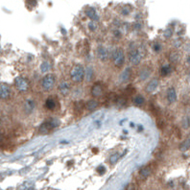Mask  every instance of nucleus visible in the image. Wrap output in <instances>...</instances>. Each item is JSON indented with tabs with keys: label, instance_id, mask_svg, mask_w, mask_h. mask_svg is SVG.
<instances>
[{
	"label": "nucleus",
	"instance_id": "obj_1",
	"mask_svg": "<svg viewBox=\"0 0 190 190\" xmlns=\"http://www.w3.org/2000/svg\"><path fill=\"white\" fill-rule=\"evenodd\" d=\"M71 80L74 83H81L85 78V69L81 65H76L70 71Z\"/></svg>",
	"mask_w": 190,
	"mask_h": 190
},
{
	"label": "nucleus",
	"instance_id": "obj_2",
	"mask_svg": "<svg viewBox=\"0 0 190 190\" xmlns=\"http://www.w3.org/2000/svg\"><path fill=\"white\" fill-rule=\"evenodd\" d=\"M113 60L115 66L117 67H121L124 65L125 62V55H124V51L122 50V48H115L113 52Z\"/></svg>",
	"mask_w": 190,
	"mask_h": 190
},
{
	"label": "nucleus",
	"instance_id": "obj_3",
	"mask_svg": "<svg viewBox=\"0 0 190 190\" xmlns=\"http://www.w3.org/2000/svg\"><path fill=\"white\" fill-rule=\"evenodd\" d=\"M55 81H56V78L54 74H47L44 78L42 79L41 82V86L42 89H44L45 91H49L53 89V86L55 85Z\"/></svg>",
	"mask_w": 190,
	"mask_h": 190
},
{
	"label": "nucleus",
	"instance_id": "obj_4",
	"mask_svg": "<svg viewBox=\"0 0 190 190\" xmlns=\"http://www.w3.org/2000/svg\"><path fill=\"white\" fill-rule=\"evenodd\" d=\"M129 59H130V62H131V65H137L140 63L141 60H142V55H141V53L138 49L133 48V49L130 51Z\"/></svg>",
	"mask_w": 190,
	"mask_h": 190
},
{
	"label": "nucleus",
	"instance_id": "obj_5",
	"mask_svg": "<svg viewBox=\"0 0 190 190\" xmlns=\"http://www.w3.org/2000/svg\"><path fill=\"white\" fill-rule=\"evenodd\" d=\"M14 86H16L17 90L21 91V92L27 91L28 87H29L28 81L25 79V78H23V77L16 78V80H14Z\"/></svg>",
	"mask_w": 190,
	"mask_h": 190
},
{
	"label": "nucleus",
	"instance_id": "obj_6",
	"mask_svg": "<svg viewBox=\"0 0 190 190\" xmlns=\"http://www.w3.org/2000/svg\"><path fill=\"white\" fill-rule=\"evenodd\" d=\"M10 95H11V89H10V87L5 84L0 85V99L6 100L9 98Z\"/></svg>",
	"mask_w": 190,
	"mask_h": 190
},
{
	"label": "nucleus",
	"instance_id": "obj_7",
	"mask_svg": "<svg viewBox=\"0 0 190 190\" xmlns=\"http://www.w3.org/2000/svg\"><path fill=\"white\" fill-rule=\"evenodd\" d=\"M103 86H102L101 83H95L93 86L91 87V94L94 97H100L103 94Z\"/></svg>",
	"mask_w": 190,
	"mask_h": 190
},
{
	"label": "nucleus",
	"instance_id": "obj_8",
	"mask_svg": "<svg viewBox=\"0 0 190 190\" xmlns=\"http://www.w3.org/2000/svg\"><path fill=\"white\" fill-rule=\"evenodd\" d=\"M35 107H36L35 102L31 99H28L24 102V111H25L27 114L32 113L33 110H35Z\"/></svg>",
	"mask_w": 190,
	"mask_h": 190
},
{
	"label": "nucleus",
	"instance_id": "obj_9",
	"mask_svg": "<svg viewBox=\"0 0 190 190\" xmlns=\"http://www.w3.org/2000/svg\"><path fill=\"white\" fill-rule=\"evenodd\" d=\"M167 100L170 104H173L177 101V93L174 87H169L167 90Z\"/></svg>",
	"mask_w": 190,
	"mask_h": 190
},
{
	"label": "nucleus",
	"instance_id": "obj_10",
	"mask_svg": "<svg viewBox=\"0 0 190 190\" xmlns=\"http://www.w3.org/2000/svg\"><path fill=\"white\" fill-rule=\"evenodd\" d=\"M97 56L101 61H106L108 59V50L104 46H99L97 48Z\"/></svg>",
	"mask_w": 190,
	"mask_h": 190
},
{
	"label": "nucleus",
	"instance_id": "obj_11",
	"mask_svg": "<svg viewBox=\"0 0 190 190\" xmlns=\"http://www.w3.org/2000/svg\"><path fill=\"white\" fill-rule=\"evenodd\" d=\"M86 16L89 17L90 19H92L93 21H97L99 20V16L96 13V10L94 8H87L86 11Z\"/></svg>",
	"mask_w": 190,
	"mask_h": 190
},
{
	"label": "nucleus",
	"instance_id": "obj_12",
	"mask_svg": "<svg viewBox=\"0 0 190 190\" xmlns=\"http://www.w3.org/2000/svg\"><path fill=\"white\" fill-rule=\"evenodd\" d=\"M158 79H153L147 85V86H146V91L149 92V93H152V92H154L155 89H158Z\"/></svg>",
	"mask_w": 190,
	"mask_h": 190
},
{
	"label": "nucleus",
	"instance_id": "obj_13",
	"mask_svg": "<svg viewBox=\"0 0 190 190\" xmlns=\"http://www.w3.org/2000/svg\"><path fill=\"white\" fill-rule=\"evenodd\" d=\"M59 90L63 96H66L70 92V86H69V85H68V83L62 82V84L59 86Z\"/></svg>",
	"mask_w": 190,
	"mask_h": 190
},
{
	"label": "nucleus",
	"instance_id": "obj_14",
	"mask_svg": "<svg viewBox=\"0 0 190 190\" xmlns=\"http://www.w3.org/2000/svg\"><path fill=\"white\" fill-rule=\"evenodd\" d=\"M52 130V127L49 125V123L47 122H44L43 124H41L40 126V129H38V131H40V134H49V131Z\"/></svg>",
	"mask_w": 190,
	"mask_h": 190
},
{
	"label": "nucleus",
	"instance_id": "obj_15",
	"mask_svg": "<svg viewBox=\"0 0 190 190\" xmlns=\"http://www.w3.org/2000/svg\"><path fill=\"white\" fill-rule=\"evenodd\" d=\"M131 68L128 67L126 68V69L122 72V74H121L120 76V80H121V83H125L127 82L129 79H130V76H131Z\"/></svg>",
	"mask_w": 190,
	"mask_h": 190
},
{
	"label": "nucleus",
	"instance_id": "obj_16",
	"mask_svg": "<svg viewBox=\"0 0 190 190\" xmlns=\"http://www.w3.org/2000/svg\"><path fill=\"white\" fill-rule=\"evenodd\" d=\"M98 106H99V103L97 101H95V100H89L86 104V109L87 110H89V111H92V110H94Z\"/></svg>",
	"mask_w": 190,
	"mask_h": 190
},
{
	"label": "nucleus",
	"instance_id": "obj_17",
	"mask_svg": "<svg viewBox=\"0 0 190 190\" xmlns=\"http://www.w3.org/2000/svg\"><path fill=\"white\" fill-rule=\"evenodd\" d=\"M85 108H86V104L83 101L76 102V103L74 104V110H75V113H82Z\"/></svg>",
	"mask_w": 190,
	"mask_h": 190
},
{
	"label": "nucleus",
	"instance_id": "obj_18",
	"mask_svg": "<svg viewBox=\"0 0 190 190\" xmlns=\"http://www.w3.org/2000/svg\"><path fill=\"white\" fill-rule=\"evenodd\" d=\"M160 72H161V75L163 77H166L168 76L170 73L172 72V67L170 65H168V63H166V65H163L162 67H161V70H160Z\"/></svg>",
	"mask_w": 190,
	"mask_h": 190
},
{
	"label": "nucleus",
	"instance_id": "obj_19",
	"mask_svg": "<svg viewBox=\"0 0 190 190\" xmlns=\"http://www.w3.org/2000/svg\"><path fill=\"white\" fill-rule=\"evenodd\" d=\"M145 103V99L142 95H136L134 98V104L137 107H141Z\"/></svg>",
	"mask_w": 190,
	"mask_h": 190
},
{
	"label": "nucleus",
	"instance_id": "obj_20",
	"mask_svg": "<svg viewBox=\"0 0 190 190\" xmlns=\"http://www.w3.org/2000/svg\"><path fill=\"white\" fill-rule=\"evenodd\" d=\"M115 103H116V105L119 107V108H123V107H125L126 104H127V99L125 98V97H123V96L116 97Z\"/></svg>",
	"mask_w": 190,
	"mask_h": 190
},
{
	"label": "nucleus",
	"instance_id": "obj_21",
	"mask_svg": "<svg viewBox=\"0 0 190 190\" xmlns=\"http://www.w3.org/2000/svg\"><path fill=\"white\" fill-rule=\"evenodd\" d=\"M45 107L48 110H54L56 107V101L53 98H48L45 102Z\"/></svg>",
	"mask_w": 190,
	"mask_h": 190
},
{
	"label": "nucleus",
	"instance_id": "obj_22",
	"mask_svg": "<svg viewBox=\"0 0 190 190\" xmlns=\"http://www.w3.org/2000/svg\"><path fill=\"white\" fill-rule=\"evenodd\" d=\"M48 123H49V125L52 127V129L54 128H57V127H59L61 125V121L58 119V118H55V117H52L50 118L49 120L47 121Z\"/></svg>",
	"mask_w": 190,
	"mask_h": 190
},
{
	"label": "nucleus",
	"instance_id": "obj_23",
	"mask_svg": "<svg viewBox=\"0 0 190 190\" xmlns=\"http://www.w3.org/2000/svg\"><path fill=\"white\" fill-rule=\"evenodd\" d=\"M139 174H140V176L142 178L147 179L150 176V174H151V169L149 167H143L142 169H140Z\"/></svg>",
	"mask_w": 190,
	"mask_h": 190
},
{
	"label": "nucleus",
	"instance_id": "obj_24",
	"mask_svg": "<svg viewBox=\"0 0 190 190\" xmlns=\"http://www.w3.org/2000/svg\"><path fill=\"white\" fill-rule=\"evenodd\" d=\"M149 76H150V71L147 69V68H144V69L140 70V73H139V78H140V80H141V81L146 80Z\"/></svg>",
	"mask_w": 190,
	"mask_h": 190
},
{
	"label": "nucleus",
	"instance_id": "obj_25",
	"mask_svg": "<svg viewBox=\"0 0 190 190\" xmlns=\"http://www.w3.org/2000/svg\"><path fill=\"white\" fill-rule=\"evenodd\" d=\"M179 59V54L178 52H172L171 54H170L169 60H170V62H171L176 63V62H178Z\"/></svg>",
	"mask_w": 190,
	"mask_h": 190
},
{
	"label": "nucleus",
	"instance_id": "obj_26",
	"mask_svg": "<svg viewBox=\"0 0 190 190\" xmlns=\"http://www.w3.org/2000/svg\"><path fill=\"white\" fill-rule=\"evenodd\" d=\"M86 79L87 82H89L91 81L92 79V76H93V69H92V67L91 66H89L86 68Z\"/></svg>",
	"mask_w": 190,
	"mask_h": 190
},
{
	"label": "nucleus",
	"instance_id": "obj_27",
	"mask_svg": "<svg viewBox=\"0 0 190 190\" xmlns=\"http://www.w3.org/2000/svg\"><path fill=\"white\" fill-rule=\"evenodd\" d=\"M189 146H190V141H189V138H187L186 140H184L183 142L179 145V150L182 151V152L187 151L189 149Z\"/></svg>",
	"mask_w": 190,
	"mask_h": 190
},
{
	"label": "nucleus",
	"instance_id": "obj_28",
	"mask_svg": "<svg viewBox=\"0 0 190 190\" xmlns=\"http://www.w3.org/2000/svg\"><path fill=\"white\" fill-rule=\"evenodd\" d=\"M49 69H50V63L49 62H44L41 63V72H48V71H49Z\"/></svg>",
	"mask_w": 190,
	"mask_h": 190
},
{
	"label": "nucleus",
	"instance_id": "obj_29",
	"mask_svg": "<svg viewBox=\"0 0 190 190\" xmlns=\"http://www.w3.org/2000/svg\"><path fill=\"white\" fill-rule=\"evenodd\" d=\"M118 158H119V155H118L117 153H116V154H113V155L110 157V163H111V164H114V163L118 160Z\"/></svg>",
	"mask_w": 190,
	"mask_h": 190
},
{
	"label": "nucleus",
	"instance_id": "obj_30",
	"mask_svg": "<svg viewBox=\"0 0 190 190\" xmlns=\"http://www.w3.org/2000/svg\"><path fill=\"white\" fill-rule=\"evenodd\" d=\"M172 34H173V30H172V29L168 28V29H166V30L164 31L163 36H164L165 38H171V37H172Z\"/></svg>",
	"mask_w": 190,
	"mask_h": 190
},
{
	"label": "nucleus",
	"instance_id": "obj_31",
	"mask_svg": "<svg viewBox=\"0 0 190 190\" xmlns=\"http://www.w3.org/2000/svg\"><path fill=\"white\" fill-rule=\"evenodd\" d=\"M89 29L92 32L96 30V29H97V24L95 23V21H90L89 23Z\"/></svg>",
	"mask_w": 190,
	"mask_h": 190
},
{
	"label": "nucleus",
	"instance_id": "obj_32",
	"mask_svg": "<svg viewBox=\"0 0 190 190\" xmlns=\"http://www.w3.org/2000/svg\"><path fill=\"white\" fill-rule=\"evenodd\" d=\"M96 171L98 172L100 175H103V174H105V172H106V168L103 166V165H99V166L96 168Z\"/></svg>",
	"mask_w": 190,
	"mask_h": 190
},
{
	"label": "nucleus",
	"instance_id": "obj_33",
	"mask_svg": "<svg viewBox=\"0 0 190 190\" xmlns=\"http://www.w3.org/2000/svg\"><path fill=\"white\" fill-rule=\"evenodd\" d=\"M183 128L188 129L189 128V116H186V117H184L183 120Z\"/></svg>",
	"mask_w": 190,
	"mask_h": 190
},
{
	"label": "nucleus",
	"instance_id": "obj_34",
	"mask_svg": "<svg viewBox=\"0 0 190 190\" xmlns=\"http://www.w3.org/2000/svg\"><path fill=\"white\" fill-rule=\"evenodd\" d=\"M26 4L34 7V6H36V5H37V1H36V0H26Z\"/></svg>",
	"mask_w": 190,
	"mask_h": 190
},
{
	"label": "nucleus",
	"instance_id": "obj_35",
	"mask_svg": "<svg viewBox=\"0 0 190 190\" xmlns=\"http://www.w3.org/2000/svg\"><path fill=\"white\" fill-rule=\"evenodd\" d=\"M160 49H161V45H160L158 42H157V43H155V44L154 45V50H155V52H158V51H160Z\"/></svg>",
	"mask_w": 190,
	"mask_h": 190
},
{
	"label": "nucleus",
	"instance_id": "obj_36",
	"mask_svg": "<svg viewBox=\"0 0 190 190\" xmlns=\"http://www.w3.org/2000/svg\"><path fill=\"white\" fill-rule=\"evenodd\" d=\"M175 133H176V135H177V137L178 138H181L182 137V134H181V130H179L178 127H176L175 128Z\"/></svg>",
	"mask_w": 190,
	"mask_h": 190
},
{
	"label": "nucleus",
	"instance_id": "obj_37",
	"mask_svg": "<svg viewBox=\"0 0 190 190\" xmlns=\"http://www.w3.org/2000/svg\"><path fill=\"white\" fill-rule=\"evenodd\" d=\"M127 91H129L130 94H133L134 92V89L131 86H128V89H127Z\"/></svg>",
	"mask_w": 190,
	"mask_h": 190
},
{
	"label": "nucleus",
	"instance_id": "obj_38",
	"mask_svg": "<svg viewBox=\"0 0 190 190\" xmlns=\"http://www.w3.org/2000/svg\"><path fill=\"white\" fill-rule=\"evenodd\" d=\"M2 140H3V134L0 133V142H2Z\"/></svg>",
	"mask_w": 190,
	"mask_h": 190
}]
</instances>
